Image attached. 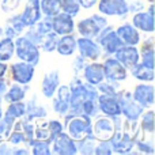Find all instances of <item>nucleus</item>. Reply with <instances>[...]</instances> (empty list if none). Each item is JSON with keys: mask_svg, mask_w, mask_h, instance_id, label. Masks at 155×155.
Returning <instances> with one entry per match:
<instances>
[{"mask_svg": "<svg viewBox=\"0 0 155 155\" xmlns=\"http://www.w3.org/2000/svg\"><path fill=\"white\" fill-rule=\"evenodd\" d=\"M65 117V129H67V135L71 136L74 140H80L83 137L88 136L93 134V123H91V117L86 114H64Z\"/></svg>", "mask_w": 155, "mask_h": 155, "instance_id": "f257e3e1", "label": "nucleus"}, {"mask_svg": "<svg viewBox=\"0 0 155 155\" xmlns=\"http://www.w3.org/2000/svg\"><path fill=\"white\" fill-rule=\"evenodd\" d=\"M116 95H117L118 104H120L121 116H124L127 121L139 120L142 113L144 112V109L134 99L132 93H129V91H127V90H118Z\"/></svg>", "mask_w": 155, "mask_h": 155, "instance_id": "f03ea898", "label": "nucleus"}, {"mask_svg": "<svg viewBox=\"0 0 155 155\" xmlns=\"http://www.w3.org/2000/svg\"><path fill=\"white\" fill-rule=\"evenodd\" d=\"M15 54L22 61L30 63L35 67L40 63V48L29 41L26 37H18L15 41Z\"/></svg>", "mask_w": 155, "mask_h": 155, "instance_id": "7ed1b4c3", "label": "nucleus"}, {"mask_svg": "<svg viewBox=\"0 0 155 155\" xmlns=\"http://www.w3.org/2000/svg\"><path fill=\"white\" fill-rule=\"evenodd\" d=\"M107 25V19L104 15H98L94 14L91 16L82 19L78 22L76 25V30L80 34V37H87V38H95L97 34L104 29Z\"/></svg>", "mask_w": 155, "mask_h": 155, "instance_id": "20e7f679", "label": "nucleus"}, {"mask_svg": "<svg viewBox=\"0 0 155 155\" xmlns=\"http://www.w3.org/2000/svg\"><path fill=\"white\" fill-rule=\"evenodd\" d=\"M97 42L99 44L101 49L106 54H114L121 46L124 45L123 41L118 38V35L116 34V31L113 30L112 26L106 25L101 31L97 34Z\"/></svg>", "mask_w": 155, "mask_h": 155, "instance_id": "39448f33", "label": "nucleus"}, {"mask_svg": "<svg viewBox=\"0 0 155 155\" xmlns=\"http://www.w3.org/2000/svg\"><path fill=\"white\" fill-rule=\"evenodd\" d=\"M112 150L116 154H131L135 148V139L132 134H129L128 129H118L114 131L113 136L110 137Z\"/></svg>", "mask_w": 155, "mask_h": 155, "instance_id": "423d86ee", "label": "nucleus"}, {"mask_svg": "<svg viewBox=\"0 0 155 155\" xmlns=\"http://www.w3.org/2000/svg\"><path fill=\"white\" fill-rule=\"evenodd\" d=\"M99 14L106 16H120L125 18L129 14L127 0H98Z\"/></svg>", "mask_w": 155, "mask_h": 155, "instance_id": "0eeeda50", "label": "nucleus"}, {"mask_svg": "<svg viewBox=\"0 0 155 155\" xmlns=\"http://www.w3.org/2000/svg\"><path fill=\"white\" fill-rule=\"evenodd\" d=\"M104 74L106 80H113V82H123L128 78V70L118 61L116 57H107L104 63Z\"/></svg>", "mask_w": 155, "mask_h": 155, "instance_id": "6e6552de", "label": "nucleus"}, {"mask_svg": "<svg viewBox=\"0 0 155 155\" xmlns=\"http://www.w3.org/2000/svg\"><path fill=\"white\" fill-rule=\"evenodd\" d=\"M8 68L11 71V79L15 83H19V84H29L33 80V78H34L35 68L30 63L22 61L21 60L18 63H14Z\"/></svg>", "mask_w": 155, "mask_h": 155, "instance_id": "1a4fd4ad", "label": "nucleus"}, {"mask_svg": "<svg viewBox=\"0 0 155 155\" xmlns=\"http://www.w3.org/2000/svg\"><path fill=\"white\" fill-rule=\"evenodd\" d=\"M76 49L79 51V54L84 60L97 61L102 54V49L97 41H93V38L80 37L76 38Z\"/></svg>", "mask_w": 155, "mask_h": 155, "instance_id": "9d476101", "label": "nucleus"}, {"mask_svg": "<svg viewBox=\"0 0 155 155\" xmlns=\"http://www.w3.org/2000/svg\"><path fill=\"white\" fill-rule=\"evenodd\" d=\"M51 151L59 155H74L78 154L75 140L68 136L67 132L63 131L61 134L56 135L54 139L51 142Z\"/></svg>", "mask_w": 155, "mask_h": 155, "instance_id": "9b49d317", "label": "nucleus"}, {"mask_svg": "<svg viewBox=\"0 0 155 155\" xmlns=\"http://www.w3.org/2000/svg\"><path fill=\"white\" fill-rule=\"evenodd\" d=\"M132 97L143 109H151L154 105V86L151 83H139L135 86Z\"/></svg>", "mask_w": 155, "mask_h": 155, "instance_id": "f8f14e48", "label": "nucleus"}, {"mask_svg": "<svg viewBox=\"0 0 155 155\" xmlns=\"http://www.w3.org/2000/svg\"><path fill=\"white\" fill-rule=\"evenodd\" d=\"M132 25L137 30L143 33H153L154 31V3L148 5V11H139L134 14Z\"/></svg>", "mask_w": 155, "mask_h": 155, "instance_id": "ddd939ff", "label": "nucleus"}, {"mask_svg": "<svg viewBox=\"0 0 155 155\" xmlns=\"http://www.w3.org/2000/svg\"><path fill=\"white\" fill-rule=\"evenodd\" d=\"M75 30V22L74 16L68 15L65 12H59L57 15L52 16V31H54L57 35L72 34Z\"/></svg>", "mask_w": 155, "mask_h": 155, "instance_id": "4468645a", "label": "nucleus"}, {"mask_svg": "<svg viewBox=\"0 0 155 155\" xmlns=\"http://www.w3.org/2000/svg\"><path fill=\"white\" fill-rule=\"evenodd\" d=\"M114 57L127 68V70H131L132 67H135V65L140 61L139 49L134 45H123L114 53Z\"/></svg>", "mask_w": 155, "mask_h": 155, "instance_id": "2eb2a0df", "label": "nucleus"}, {"mask_svg": "<svg viewBox=\"0 0 155 155\" xmlns=\"http://www.w3.org/2000/svg\"><path fill=\"white\" fill-rule=\"evenodd\" d=\"M98 107L99 112L104 113L107 117H116V116H121L120 104H118L117 95H109V94H99L98 98Z\"/></svg>", "mask_w": 155, "mask_h": 155, "instance_id": "dca6fc26", "label": "nucleus"}, {"mask_svg": "<svg viewBox=\"0 0 155 155\" xmlns=\"http://www.w3.org/2000/svg\"><path fill=\"white\" fill-rule=\"evenodd\" d=\"M114 131V123H113L112 117H107V116L98 117L95 120V123L93 124V135L98 140H110Z\"/></svg>", "mask_w": 155, "mask_h": 155, "instance_id": "f3484780", "label": "nucleus"}, {"mask_svg": "<svg viewBox=\"0 0 155 155\" xmlns=\"http://www.w3.org/2000/svg\"><path fill=\"white\" fill-rule=\"evenodd\" d=\"M57 95L53 99V110L54 113L60 116L67 114V112L70 110V99H71V88L67 84H61L57 87L56 90Z\"/></svg>", "mask_w": 155, "mask_h": 155, "instance_id": "a211bd4d", "label": "nucleus"}, {"mask_svg": "<svg viewBox=\"0 0 155 155\" xmlns=\"http://www.w3.org/2000/svg\"><path fill=\"white\" fill-rule=\"evenodd\" d=\"M114 31H116V34L118 35V38L123 41L124 45L136 46L140 44V33L134 25H131V23L121 25V26H118Z\"/></svg>", "mask_w": 155, "mask_h": 155, "instance_id": "6ab92c4d", "label": "nucleus"}, {"mask_svg": "<svg viewBox=\"0 0 155 155\" xmlns=\"http://www.w3.org/2000/svg\"><path fill=\"white\" fill-rule=\"evenodd\" d=\"M21 18L26 27L35 25L41 18H42V12L40 8V0H27L26 7H25L23 12L21 14Z\"/></svg>", "mask_w": 155, "mask_h": 155, "instance_id": "aec40b11", "label": "nucleus"}, {"mask_svg": "<svg viewBox=\"0 0 155 155\" xmlns=\"http://www.w3.org/2000/svg\"><path fill=\"white\" fill-rule=\"evenodd\" d=\"M60 86V74L59 71H51L49 74L44 75L41 82V91L45 98H53L56 94L57 87Z\"/></svg>", "mask_w": 155, "mask_h": 155, "instance_id": "412c9836", "label": "nucleus"}, {"mask_svg": "<svg viewBox=\"0 0 155 155\" xmlns=\"http://www.w3.org/2000/svg\"><path fill=\"white\" fill-rule=\"evenodd\" d=\"M83 78L87 83L93 86H97L105 80V74H104V67H102L101 63H90V64H86V67L83 68Z\"/></svg>", "mask_w": 155, "mask_h": 155, "instance_id": "4be33fe9", "label": "nucleus"}, {"mask_svg": "<svg viewBox=\"0 0 155 155\" xmlns=\"http://www.w3.org/2000/svg\"><path fill=\"white\" fill-rule=\"evenodd\" d=\"M54 51H57V53L61 56H72L76 51V38L72 34L60 35Z\"/></svg>", "mask_w": 155, "mask_h": 155, "instance_id": "5701e85b", "label": "nucleus"}, {"mask_svg": "<svg viewBox=\"0 0 155 155\" xmlns=\"http://www.w3.org/2000/svg\"><path fill=\"white\" fill-rule=\"evenodd\" d=\"M27 90H29V84H19V83H15V84H12L10 88L5 90V93L3 94V99H4L5 102H8V104L23 101L27 95Z\"/></svg>", "mask_w": 155, "mask_h": 155, "instance_id": "b1692460", "label": "nucleus"}, {"mask_svg": "<svg viewBox=\"0 0 155 155\" xmlns=\"http://www.w3.org/2000/svg\"><path fill=\"white\" fill-rule=\"evenodd\" d=\"M131 75L137 79L139 82H147L153 83L154 82V68H148L143 65L142 63H137L135 67L131 68Z\"/></svg>", "mask_w": 155, "mask_h": 155, "instance_id": "393cba45", "label": "nucleus"}, {"mask_svg": "<svg viewBox=\"0 0 155 155\" xmlns=\"http://www.w3.org/2000/svg\"><path fill=\"white\" fill-rule=\"evenodd\" d=\"M29 118H44L48 116V110L37 102V98H31L29 102H26V114Z\"/></svg>", "mask_w": 155, "mask_h": 155, "instance_id": "a878e982", "label": "nucleus"}, {"mask_svg": "<svg viewBox=\"0 0 155 155\" xmlns=\"http://www.w3.org/2000/svg\"><path fill=\"white\" fill-rule=\"evenodd\" d=\"M15 54V44L12 38L4 37L0 40V61L7 63Z\"/></svg>", "mask_w": 155, "mask_h": 155, "instance_id": "bb28decb", "label": "nucleus"}, {"mask_svg": "<svg viewBox=\"0 0 155 155\" xmlns=\"http://www.w3.org/2000/svg\"><path fill=\"white\" fill-rule=\"evenodd\" d=\"M97 142H98V139H97L93 134L86 136V137H83V139H80V140H76L75 144H76L78 153L84 154V155L94 154V148H95Z\"/></svg>", "mask_w": 155, "mask_h": 155, "instance_id": "cd10ccee", "label": "nucleus"}, {"mask_svg": "<svg viewBox=\"0 0 155 155\" xmlns=\"http://www.w3.org/2000/svg\"><path fill=\"white\" fill-rule=\"evenodd\" d=\"M40 8L42 15L54 16L61 12V3L60 0H40Z\"/></svg>", "mask_w": 155, "mask_h": 155, "instance_id": "c85d7f7f", "label": "nucleus"}, {"mask_svg": "<svg viewBox=\"0 0 155 155\" xmlns=\"http://www.w3.org/2000/svg\"><path fill=\"white\" fill-rule=\"evenodd\" d=\"M25 114H26V104L23 101L11 102L4 113V116H7V117L12 118L15 121L19 120V118H23Z\"/></svg>", "mask_w": 155, "mask_h": 155, "instance_id": "c756f323", "label": "nucleus"}, {"mask_svg": "<svg viewBox=\"0 0 155 155\" xmlns=\"http://www.w3.org/2000/svg\"><path fill=\"white\" fill-rule=\"evenodd\" d=\"M99 94H109V95H114L117 91L120 90V82H113V80H102L99 84L95 86Z\"/></svg>", "mask_w": 155, "mask_h": 155, "instance_id": "7c9ffc66", "label": "nucleus"}, {"mask_svg": "<svg viewBox=\"0 0 155 155\" xmlns=\"http://www.w3.org/2000/svg\"><path fill=\"white\" fill-rule=\"evenodd\" d=\"M142 123H140V129L143 134L153 135L154 134V112L148 110V112L142 113Z\"/></svg>", "mask_w": 155, "mask_h": 155, "instance_id": "2f4dec72", "label": "nucleus"}, {"mask_svg": "<svg viewBox=\"0 0 155 155\" xmlns=\"http://www.w3.org/2000/svg\"><path fill=\"white\" fill-rule=\"evenodd\" d=\"M31 151L30 153L34 154V155H51V143L45 142V140H37L34 139V142L31 143L30 146Z\"/></svg>", "mask_w": 155, "mask_h": 155, "instance_id": "473e14b6", "label": "nucleus"}, {"mask_svg": "<svg viewBox=\"0 0 155 155\" xmlns=\"http://www.w3.org/2000/svg\"><path fill=\"white\" fill-rule=\"evenodd\" d=\"M57 40H59V35L56 34L54 31H49L44 35L42 42H41V46L44 52H53L56 49V44Z\"/></svg>", "mask_w": 155, "mask_h": 155, "instance_id": "72a5a7b5", "label": "nucleus"}, {"mask_svg": "<svg viewBox=\"0 0 155 155\" xmlns=\"http://www.w3.org/2000/svg\"><path fill=\"white\" fill-rule=\"evenodd\" d=\"M82 114L88 117H97L99 114V107L97 99H84L82 104Z\"/></svg>", "mask_w": 155, "mask_h": 155, "instance_id": "f704fd0d", "label": "nucleus"}, {"mask_svg": "<svg viewBox=\"0 0 155 155\" xmlns=\"http://www.w3.org/2000/svg\"><path fill=\"white\" fill-rule=\"evenodd\" d=\"M61 3V11L71 16H75L80 12V4L78 0H60Z\"/></svg>", "mask_w": 155, "mask_h": 155, "instance_id": "c9c22d12", "label": "nucleus"}, {"mask_svg": "<svg viewBox=\"0 0 155 155\" xmlns=\"http://www.w3.org/2000/svg\"><path fill=\"white\" fill-rule=\"evenodd\" d=\"M5 26L10 27V29H12L18 35L22 34V33L26 30V25L23 23L21 15H14V16H11V18H8Z\"/></svg>", "mask_w": 155, "mask_h": 155, "instance_id": "e433bc0d", "label": "nucleus"}, {"mask_svg": "<svg viewBox=\"0 0 155 155\" xmlns=\"http://www.w3.org/2000/svg\"><path fill=\"white\" fill-rule=\"evenodd\" d=\"M25 37H26L29 41H31L34 45H37L38 48H40V46H41V42H42L44 35L41 34V33L38 31V30L35 29L34 26H29V29H27V31H26V34H25Z\"/></svg>", "mask_w": 155, "mask_h": 155, "instance_id": "4c0bfd02", "label": "nucleus"}, {"mask_svg": "<svg viewBox=\"0 0 155 155\" xmlns=\"http://www.w3.org/2000/svg\"><path fill=\"white\" fill-rule=\"evenodd\" d=\"M94 154L97 155H110L113 154L112 150V144H110L109 140H98L95 144V148H94Z\"/></svg>", "mask_w": 155, "mask_h": 155, "instance_id": "58836bf2", "label": "nucleus"}, {"mask_svg": "<svg viewBox=\"0 0 155 155\" xmlns=\"http://www.w3.org/2000/svg\"><path fill=\"white\" fill-rule=\"evenodd\" d=\"M48 128H49V132H51V137L52 140L54 139V136L59 134H61L64 131V125L60 123L59 120H51L48 121Z\"/></svg>", "mask_w": 155, "mask_h": 155, "instance_id": "ea45409f", "label": "nucleus"}, {"mask_svg": "<svg viewBox=\"0 0 155 155\" xmlns=\"http://www.w3.org/2000/svg\"><path fill=\"white\" fill-rule=\"evenodd\" d=\"M21 0H3L2 2V11L3 12H12L18 8Z\"/></svg>", "mask_w": 155, "mask_h": 155, "instance_id": "a19ab883", "label": "nucleus"}, {"mask_svg": "<svg viewBox=\"0 0 155 155\" xmlns=\"http://www.w3.org/2000/svg\"><path fill=\"white\" fill-rule=\"evenodd\" d=\"M140 57H142V61L140 63L143 65H146L148 68H154V51L140 53Z\"/></svg>", "mask_w": 155, "mask_h": 155, "instance_id": "79ce46f5", "label": "nucleus"}, {"mask_svg": "<svg viewBox=\"0 0 155 155\" xmlns=\"http://www.w3.org/2000/svg\"><path fill=\"white\" fill-rule=\"evenodd\" d=\"M144 5H146V3L143 0H134L131 4H128V10L131 14H136L139 11L144 10Z\"/></svg>", "mask_w": 155, "mask_h": 155, "instance_id": "37998d69", "label": "nucleus"}, {"mask_svg": "<svg viewBox=\"0 0 155 155\" xmlns=\"http://www.w3.org/2000/svg\"><path fill=\"white\" fill-rule=\"evenodd\" d=\"M150 51H154V37H148L147 40H144V42L142 44V48L139 51V54Z\"/></svg>", "mask_w": 155, "mask_h": 155, "instance_id": "c03bdc74", "label": "nucleus"}, {"mask_svg": "<svg viewBox=\"0 0 155 155\" xmlns=\"http://www.w3.org/2000/svg\"><path fill=\"white\" fill-rule=\"evenodd\" d=\"M72 67H74V71H75V74H78V72H82V71H83V68L86 67V60L83 59L82 56L76 57V59L74 60V64H72Z\"/></svg>", "mask_w": 155, "mask_h": 155, "instance_id": "a18cd8bd", "label": "nucleus"}, {"mask_svg": "<svg viewBox=\"0 0 155 155\" xmlns=\"http://www.w3.org/2000/svg\"><path fill=\"white\" fill-rule=\"evenodd\" d=\"M14 153V146L12 144H10V143H5L4 140H3L2 143H0V154H4V155H7V154H12Z\"/></svg>", "mask_w": 155, "mask_h": 155, "instance_id": "49530a36", "label": "nucleus"}, {"mask_svg": "<svg viewBox=\"0 0 155 155\" xmlns=\"http://www.w3.org/2000/svg\"><path fill=\"white\" fill-rule=\"evenodd\" d=\"M79 2V4H80V7H83V8H91V7H94V5L97 4V2L98 0H78Z\"/></svg>", "mask_w": 155, "mask_h": 155, "instance_id": "de8ad7c7", "label": "nucleus"}, {"mask_svg": "<svg viewBox=\"0 0 155 155\" xmlns=\"http://www.w3.org/2000/svg\"><path fill=\"white\" fill-rule=\"evenodd\" d=\"M8 88V84L4 79H0V104H2V99H3V94L5 93V90Z\"/></svg>", "mask_w": 155, "mask_h": 155, "instance_id": "09e8293b", "label": "nucleus"}, {"mask_svg": "<svg viewBox=\"0 0 155 155\" xmlns=\"http://www.w3.org/2000/svg\"><path fill=\"white\" fill-rule=\"evenodd\" d=\"M7 72H8V64L7 63L0 61V79H3Z\"/></svg>", "mask_w": 155, "mask_h": 155, "instance_id": "8fccbe9b", "label": "nucleus"}, {"mask_svg": "<svg viewBox=\"0 0 155 155\" xmlns=\"http://www.w3.org/2000/svg\"><path fill=\"white\" fill-rule=\"evenodd\" d=\"M14 155H19V154H30V151L27 150V147H25V148H14Z\"/></svg>", "mask_w": 155, "mask_h": 155, "instance_id": "3c124183", "label": "nucleus"}, {"mask_svg": "<svg viewBox=\"0 0 155 155\" xmlns=\"http://www.w3.org/2000/svg\"><path fill=\"white\" fill-rule=\"evenodd\" d=\"M2 116H3V110H2V106H0V118H2Z\"/></svg>", "mask_w": 155, "mask_h": 155, "instance_id": "603ef678", "label": "nucleus"}]
</instances>
